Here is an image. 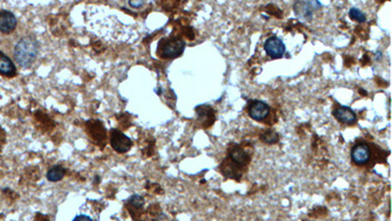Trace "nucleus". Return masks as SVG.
<instances>
[{"label":"nucleus","mask_w":392,"mask_h":221,"mask_svg":"<svg viewBox=\"0 0 392 221\" xmlns=\"http://www.w3.org/2000/svg\"><path fill=\"white\" fill-rule=\"evenodd\" d=\"M40 44L36 38L28 36L22 38L14 48V57L22 67H30L37 59Z\"/></svg>","instance_id":"1"},{"label":"nucleus","mask_w":392,"mask_h":221,"mask_svg":"<svg viewBox=\"0 0 392 221\" xmlns=\"http://www.w3.org/2000/svg\"><path fill=\"white\" fill-rule=\"evenodd\" d=\"M110 144L112 148L119 154L128 153L132 147L131 139L117 129H112L110 132Z\"/></svg>","instance_id":"2"},{"label":"nucleus","mask_w":392,"mask_h":221,"mask_svg":"<svg viewBox=\"0 0 392 221\" xmlns=\"http://www.w3.org/2000/svg\"><path fill=\"white\" fill-rule=\"evenodd\" d=\"M185 43L177 38L170 39L162 42L161 55L164 58H175L178 57L184 50Z\"/></svg>","instance_id":"3"},{"label":"nucleus","mask_w":392,"mask_h":221,"mask_svg":"<svg viewBox=\"0 0 392 221\" xmlns=\"http://www.w3.org/2000/svg\"><path fill=\"white\" fill-rule=\"evenodd\" d=\"M351 157L355 164L365 165L370 157V148L363 143L357 144L354 146L351 152Z\"/></svg>","instance_id":"4"},{"label":"nucleus","mask_w":392,"mask_h":221,"mask_svg":"<svg viewBox=\"0 0 392 221\" xmlns=\"http://www.w3.org/2000/svg\"><path fill=\"white\" fill-rule=\"evenodd\" d=\"M264 47L267 54L275 58L282 57L285 52V45L283 44V41L277 37L269 38L266 41Z\"/></svg>","instance_id":"5"},{"label":"nucleus","mask_w":392,"mask_h":221,"mask_svg":"<svg viewBox=\"0 0 392 221\" xmlns=\"http://www.w3.org/2000/svg\"><path fill=\"white\" fill-rule=\"evenodd\" d=\"M315 6H321V3L318 2V1H312V2H305V1H301V2H296L294 4V10H295V13L297 16H299V18L306 20V21H309L311 20L312 18V15H313V11L316 9Z\"/></svg>","instance_id":"6"},{"label":"nucleus","mask_w":392,"mask_h":221,"mask_svg":"<svg viewBox=\"0 0 392 221\" xmlns=\"http://www.w3.org/2000/svg\"><path fill=\"white\" fill-rule=\"evenodd\" d=\"M17 26L15 15L8 10H0V32L10 34Z\"/></svg>","instance_id":"7"},{"label":"nucleus","mask_w":392,"mask_h":221,"mask_svg":"<svg viewBox=\"0 0 392 221\" xmlns=\"http://www.w3.org/2000/svg\"><path fill=\"white\" fill-rule=\"evenodd\" d=\"M248 112L251 118L257 121H261L265 119L269 113H270V107L267 105V103L260 101V100H254L248 108Z\"/></svg>","instance_id":"8"},{"label":"nucleus","mask_w":392,"mask_h":221,"mask_svg":"<svg viewBox=\"0 0 392 221\" xmlns=\"http://www.w3.org/2000/svg\"><path fill=\"white\" fill-rule=\"evenodd\" d=\"M334 117L343 124L352 125L356 122L355 112L346 106H340L333 111Z\"/></svg>","instance_id":"9"},{"label":"nucleus","mask_w":392,"mask_h":221,"mask_svg":"<svg viewBox=\"0 0 392 221\" xmlns=\"http://www.w3.org/2000/svg\"><path fill=\"white\" fill-rule=\"evenodd\" d=\"M0 74L7 77H13L16 75V67L12 60L3 52L0 51Z\"/></svg>","instance_id":"10"},{"label":"nucleus","mask_w":392,"mask_h":221,"mask_svg":"<svg viewBox=\"0 0 392 221\" xmlns=\"http://www.w3.org/2000/svg\"><path fill=\"white\" fill-rule=\"evenodd\" d=\"M87 128H88V132L90 137H92L93 139L101 142L105 139V130H104V127L100 124V122L98 121H89L87 123Z\"/></svg>","instance_id":"11"},{"label":"nucleus","mask_w":392,"mask_h":221,"mask_svg":"<svg viewBox=\"0 0 392 221\" xmlns=\"http://www.w3.org/2000/svg\"><path fill=\"white\" fill-rule=\"evenodd\" d=\"M66 174V169L62 165L52 166L46 173V178L50 182H58L62 180Z\"/></svg>","instance_id":"12"},{"label":"nucleus","mask_w":392,"mask_h":221,"mask_svg":"<svg viewBox=\"0 0 392 221\" xmlns=\"http://www.w3.org/2000/svg\"><path fill=\"white\" fill-rule=\"evenodd\" d=\"M231 155V158L233 159V161L238 163V164L243 163L247 159V157H248L247 155H246V153L243 150L240 149V148H235L231 152V155Z\"/></svg>","instance_id":"13"},{"label":"nucleus","mask_w":392,"mask_h":221,"mask_svg":"<svg viewBox=\"0 0 392 221\" xmlns=\"http://www.w3.org/2000/svg\"><path fill=\"white\" fill-rule=\"evenodd\" d=\"M349 16L351 17V19H353L357 22L363 23L366 21L365 14L357 8H351L349 11Z\"/></svg>","instance_id":"14"},{"label":"nucleus","mask_w":392,"mask_h":221,"mask_svg":"<svg viewBox=\"0 0 392 221\" xmlns=\"http://www.w3.org/2000/svg\"><path fill=\"white\" fill-rule=\"evenodd\" d=\"M129 204L132 207H134L135 209H140L144 204V199L138 195H133L129 199Z\"/></svg>","instance_id":"15"},{"label":"nucleus","mask_w":392,"mask_h":221,"mask_svg":"<svg viewBox=\"0 0 392 221\" xmlns=\"http://www.w3.org/2000/svg\"><path fill=\"white\" fill-rule=\"evenodd\" d=\"M262 140L265 142V143H268V144H274L276 142L279 141V137L276 133L274 132H267L262 135Z\"/></svg>","instance_id":"16"},{"label":"nucleus","mask_w":392,"mask_h":221,"mask_svg":"<svg viewBox=\"0 0 392 221\" xmlns=\"http://www.w3.org/2000/svg\"><path fill=\"white\" fill-rule=\"evenodd\" d=\"M74 221H93V219L87 213H80L74 218Z\"/></svg>","instance_id":"17"},{"label":"nucleus","mask_w":392,"mask_h":221,"mask_svg":"<svg viewBox=\"0 0 392 221\" xmlns=\"http://www.w3.org/2000/svg\"><path fill=\"white\" fill-rule=\"evenodd\" d=\"M129 3H130V5L132 6V7L136 8V7H140L141 5H143L144 2H143V1H130Z\"/></svg>","instance_id":"18"}]
</instances>
